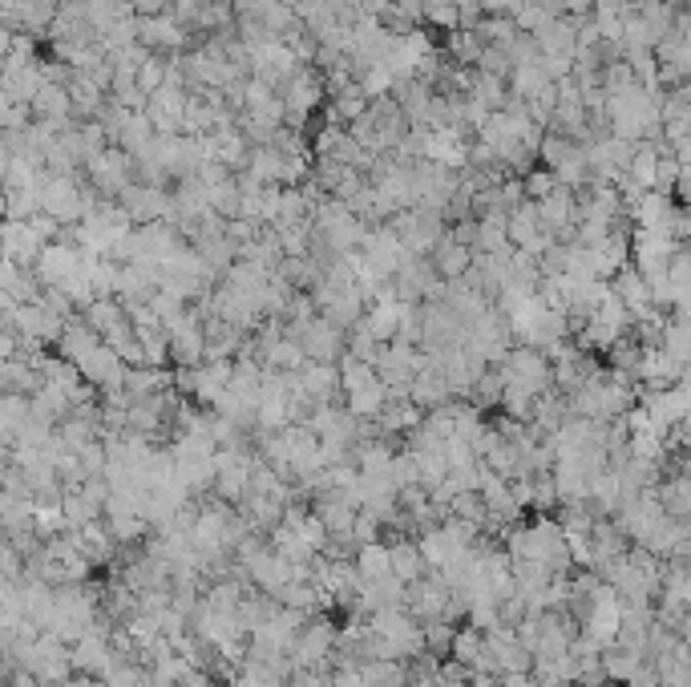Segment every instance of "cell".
Returning <instances> with one entry per match:
<instances>
[{"label": "cell", "mask_w": 691, "mask_h": 687, "mask_svg": "<svg viewBox=\"0 0 691 687\" xmlns=\"http://www.w3.org/2000/svg\"><path fill=\"white\" fill-rule=\"evenodd\" d=\"M497 369L505 376V388H518V393H530V397L554 393V360L546 357L542 348H534V344H514Z\"/></svg>", "instance_id": "obj_1"}, {"label": "cell", "mask_w": 691, "mask_h": 687, "mask_svg": "<svg viewBox=\"0 0 691 687\" xmlns=\"http://www.w3.org/2000/svg\"><path fill=\"white\" fill-rule=\"evenodd\" d=\"M336 643H340V622L332 615H312L288 660H292L295 672H332Z\"/></svg>", "instance_id": "obj_2"}, {"label": "cell", "mask_w": 691, "mask_h": 687, "mask_svg": "<svg viewBox=\"0 0 691 687\" xmlns=\"http://www.w3.org/2000/svg\"><path fill=\"white\" fill-rule=\"evenodd\" d=\"M85 178L102 199H121L133 183H138V159L121 145H106L102 154L85 162Z\"/></svg>", "instance_id": "obj_3"}, {"label": "cell", "mask_w": 691, "mask_h": 687, "mask_svg": "<svg viewBox=\"0 0 691 687\" xmlns=\"http://www.w3.org/2000/svg\"><path fill=\"white\" fill-rule=\"evenodd\" d=\"M388 226L397 231V238L405 243L409 255H433V247L449 235V219L441 211H429V207H409V211L393 214Z\"/></svg>", "instance_id": "obj_4"}, {"label": "cell", "mask_w": 691, "mask_h": 687, "mask_svg": "<svg viewBox=\"0 0 691 687\" xmlns=\"http://www.w3.org/2000/svg\"><path fill=\"white\" fill-rule=\"evenodd\" d=\"M138 40L147 45V49H154V54H187V49H195L199 45V37L190 33L183 21L174 13H162V16H138Z\"/></svg>", "instance_id": "obj_5"}, {"label": "cell", "mask_w": 691, "mask_h": 687, "mask_svg": "<svg viewBox=\"0 0 691 687\" xmlns=\"http://www.w3.org/2000/svg\"><path fill=\"white\" fill-rule=\"evenodd\" d=\"M118 202L126 207V214L133 219V226L174 223V190H166V186L133 183Z\"/></svg>", "instance_id": "obj_6"}, {"label": "cell", "mask_w": 691, "mask_h": 687, "mask_svg": "<svg viewBox=\"0 0 691 687\" xmlns=\"http://www.w3.org/2000/svg\"><path fill=\"white\" fill-rule=\"evenodd\" d=\"M614 522L623 526V534L631 538V543L643 546L655 534V529L664 526L667 514H664V505H659V498H655V489H647V493H635V498H626V502L619 505Z\"/></svg>", "instance_id": "obj_7"}, {"label": "cell", "mask_w": 691, "mask_h": 687, "mask_svg": "<svg viewBox=\"0 0 691 687\" xmlns=\"http://www.w3.org/2000/svg\"><path fill=\"white\" fill-rule=\"evenodd\" d=\"M292 336L304 344L307 360H316V364H340L348 352V331L336 328L332 319H324V316H316L312 324H304V328H295Z\"/></svg>", "instance_id": "obj_8"}, {"label": "cell", "mask_w": 691, "mask_h": 687, "mask_svg": "<svg viewBox=\"0 0 691 687\" xmlns=\"http://www.w3.org/2000/svg\"><path fill=\"white\" fill-rule=\"evenodd\" d=\"M405 607L412 610V619H421V622H437V619L449 622L453 586L441 579L437 570H429L425 579L412 582V586H409V603H405Z\"/></svg>", "instance_id": "obj_9"}, {"label": "cell", "mask_w": 691, "mask_h": 687, "mask_svg": "<svg viewBox=\"0 0 691 687\" xmlns=\"http://www.w3.org/2000/svg\"><path fill=\"white\" fill-rule=\"evenodd\" d=\"M45 247H49V238L40 235L33 219H9L4 223V259H13L21 267H37Z\"/></svg>", "instance_id": "obj_10"}, {"label": "cell", "mask_w": 691, "mask_h": 687, "mask_svg": "<svg viewBox=\"0 0 691 687\" xmlns=\"http://www.w3.org/2000/svg\"><path fill=\"white\" fill-rule=\"evenodd\" d=\"M300 376V388L316 405H344V384H340V364H316L307 360L304 369L295 372Z\"/></svg>", "instance_id": "obj_11"}, {"label": "cell", "mask_w": 691, "mask_h": 687, "mask_svg": "<svg viewBox=\"0 0 691 687\" xmlns=\"http://www.w3.org/2000/svg\"><path fill=\"white\" fill-rule=\"evenodd\" d=\"M409 397H412V405H421V409H441L445 400H453L457 393H453V384H449V376H445V369H437L433 360H429L425 369L417 372V381H412V388H409Z\"/></svg>", "instance_id": "obj_12"}, {"label": "cell", "mask_w": 691, "mask_h": 687, "mask_svg": "<svg viewBox=\"0 0 691 687\" xmlns=\"http://www.w3.org/2000/svg\"><path fill=\"white\" fill-rule=\"evenodd\" d=\"M114 660L118 655H114V643H109L106 634H85V639L73 643V672L78 675H102L106 679Z\"/></svg>", "instance_id": "obj_13"}, {"label": "cell", "mask_w": 691, "mask_h": 687, "mask_svg": "<svg viewBox=\"0 0 691 687\" xmlns=\"http://www.w3.org/2000/svg\"><path fill=\"white\" fill-rule=\"evenodd\" d=\"M97 344H106V340H102V336H97V331L90 328V319H85V316L78 312V316H73V319L66 324V331H61V340L54 344V352H57V357H66L69 364H81V360H85L90 352H94Z\"/></svg>", "instance_id": "obj_14"}, {"label": "cell", "mask_w": 691, "mask_h": 687, "mask_svg": "<svg viewBox=\"0 0 691 687\" xmlns=\"http://www.w3.org/2000/svg\"><path fill=\"white\" fill-rule=\"evenodd\" d=\"M429 259H433V267H437V276L453 283V279H466L469 271H473V259H478V252H473V247H466V243H457L453 235H445L437 247H433V255H429Z\"/></svg>", "instance_id": "obj_15"}, {"label": "cell", "mask_w": 691, "mask_h": 687, "mask_svg": "<svg viewBox=\"0 0 691 687\" xmlns=\"http://www.w3.org/2000/svg\"><path fill=\"white\" fill-rule=\"evenodd\" d=\"M388 546H393V574H397L405 586L425 579L429 562L425 555H421V543H417L412 534H397V538H388Z\"/></svg>", "instance_id": "obj_16"}, {"label": "cell", "mask_w": 691, "mask_h": 687, "mask_svg": "<svg viewBox=\"0 0 691 687\" xmlns=\"http://www.w3.org/2000/svg\"><path fill=\"white\" fill-rule=\"evenodd\" d=\"M400 312H405L400 300H373L368 312H364V319H360V328L373 331L380 344H393L400 336Z\"/></svg>", "instance_id": "obj_17"}, {"label": "cell", "mask_w": 691, "mask_h": 687, "mask_svg": "<svg viewBox=\"0 0 691 687\" xmlns=\"http://www.w3.org/2000/svg\"><path fill=\"white\" fill-rule=\"evenodd\" d=\"M534 40H538V49H542V54L574 57L578 54V16H554L542 33H534Z\"/></svg>", "instance_id": "obj_18"}, {"label": "cell", "mask_w": 691, "mask_h": 687, "mask_svg": "<svg viewBox=\"0 0 691 687\" xmlns=\"http://www.w3.org/2000/svg\"><path fill=\"white\" fill-rule=\"evenodd\" d=\"M655 498H659V505H664L667 517H676V522H691V477L664 474V481L655 486Z\"/></svg>", "instance_id": "obj_19"}, {"label": "cell", "mask_w": 691, "mask_h": 687, "mask_svg": "<svg viewBox=\"0 0 691 687\" xmlns=\"http://www.w3.org/2000/svg\"><path fill=\"white\" fill-rule=\"evenodd\" d=\"M159 138V130H154V121H150L147 109H133L130 118L121 121V130L114 133V145H121V150H130L133 159L138 154H147V145Z\"/></svg>", "instance_id": "obj_20"}, {"label": "cell", "mask_w": 691, "mask_h": 687, "mask_svg": "<svg viewBox=\"0 0 691 687\" xmlns=\"http://www.w3.org/2000/svg\"><path fill=\"white\" fill-rule=\"evenodd\" d=\"M505 231H510V243L518 247V252H526L534 238L542 235V214H538V202H518L514 211H510V223H505Z\"/></svg>", "instance_id": "obj_21"}, {"label": "cell", "mask_w": 691, "mask_h": 687, "mask_svg": "<svg viewBox=\"0 0 691 687\" xmlns=\"http://www.w3.org/2000/svg\"><path fill=\"white\" fill-rule=\"evenodd\" d=\"M388 400H393V388H388L385 381H373V384H364V388H356V393H348L344 405L348 412H356L360 421H376V417L388 409Z\"/></svg>", "instance_id": "obj_22"}, {"label": "cell", "mask_w": 691, "mask_h": 687, "mask_svg": "<svg viewBox=\"0 0 691 687\" xmlns=\"http://www.w3.org/2000/svg\"><path fill=\"white\" fill-rule=\"evenodd\" d=\"M356 567L364 574V582H388L393 574V546L388 543H368L356 550Z\"/></svg>", "instance_id": "obj_23"}, {"label": "cell", "mask_w": 691, "mask_h": 687, "mask_svg": "<svg viewBox=\"0 0 691 687\" xmlns=\"http://www.w3.org/2000/svg\"><path fill=\"white\" fill-rule=\"evenodd\" d=\"M626 183H635L639 190H655V183H659V142L635 145V159H631Z\"/></svg>", "instance_id": "obj_24"}, {"label": "cell", "mask_w": 691, "mask_h": 687, "mask_svg": "<svg viewBox=\"0 0 691 687\" xmlns=\"http://www.w3.org/2000/svg\"><path fill=\"white\" fill-rule=\"evenodd\" d=\"M518 21L510 13H490L478 21V37L485 40V45H502V49H510L514 40H518Z\"/></svg>", "instance_id": "obj_25"}, {"label": "cell", "mask_w": 691, "mask_h": 687, "mask_svg": "<svg viewBox=\"0 0 691 687\" xmlns=\"http://www.w3.org/2000/svg\"><path fill=\"white\" fill-rule=\"evenodd\" d=\"M550 85H554V81H550V73H546L542 66H522L510 73V93L522 97V102H534V97L546 93Z\"/></svg>", "instance_id": "obj_26"}, {"label": "cell", "mask_w": 691, "mask_h": 687, "mask_svg": "<svg viewBox=\"0 0 691 687\" xmlns=\"http://www.w3.org/2000/svg\"><path fill=\"white\" fill-rule=\"evenodd\" d=\"M469 97H478L481 106H490L493 114H497V109L510 106V97H514V93H510V81L505 78H493V73H481L478 69V78H473V93H469Z\"/></svg>", "instance_id": "obj_27"}, {"label": "cell", "mask_w": 691, "mask_h": 687, "mask_svg": "<svg viewBox=\"0 0 691 687\" xmlns=\"http://www.w3.org/2000/svg\"><path fill=\"white\" fill-rule=\"evenodd\" d=\"M445 54L457 66H478L481 54H485V40L478 37V28H457V33H449V49Z\"/></svg>", "instance_id": "obj_28"}, {"label": "cell", "mask_w": 691, "mask_h": 687, "mask_svg": "<svg viewBox=\"0 0 691 687\" xmlns=\"http://www.w3.org/2000/svg\"><path fill=\"white\" fill-rule=\"evenodd\" d=\"M453 517H466V522H473V526L490 529V505H485V498H481L478 489H466V493H457L449 505Z\"/></svg>", "instance_id": "obj_29"}, {"label": "cell", "mask_w": 691, "mask_h": 687, "mask_svg": "<svg viewBox=\"0 0 691 687\" xmlns=\"http://www.w3.org/2000/svg\"><path fill=\"white\" fill-rule=\"evenodd\" d=\"M373 381H380L376 364L356 360L352 352H344V360H340V384H344V397L348 393H356V388H364V384H373Z\"/></svg>", "instance_id": "obj_30"}, {"label": "cell", "mask_w": 691, "mask_h": 687, "mask_svg": "<svg viewBox=\"0 0 691 687\" xmlns=\"http://www.w3.org/2000/svg\"><path fill=\"white\" fill-rule=\"evenodd\" d=\"M453 639H457V622H425V651L437 655V660H449L453 655Z\"/></svg>", "instance_id": "obj_31"}, {"label": "cell", "mask_w": 691, "mask_h": 687, "mask_svg": "<svg viewBox=\"0 0 691 687\" xmlns=\"http://www.w3.org/2000/svg\"><path fill=\"white\" fill-rule=\"evenodd\" d=\"M522 183H526V199L530 202H542V199H550V195H554V190H559V174L554 171H546V166H534L530 174H526V178H522Z\"/></svg>", "instance_id": "obj_32"}, {"label": "cell", "mask_w": 691, "mask_h": 687, "mask_svg": "<svg viewBox=\"0 0 691 687\" xmlns=\"http://www.w3.org/2000/svg\"><path fill=\"white\" fill-rule=\"evenodd\" d=\"M352 538H356V546L385 543V522H380L376 514H368V510H360V514H356V526H352Z\"/></svg>", "instance_id": "obj_33"}, {"label": "cell", "mask_w": 691, "mask_h": 687, "mask_svg": "<svg viewBox=\"0 0 691 687\" xmlns=\"http://www.w3.org/2000/svg\"><path fill=\"white\" fill-rule=\"evenodd\" d=\"M514 21H518L522 33H530V37H534V33H542V28L550 25V21H554V13H550V9H542V4H534V0H530V4H526V9H522V13L514 16Z\"/></svg>", "instance_id": "obj_34"}, {"label": "cell", "mask_w": 691, "mask_h": 687, "mask_svg": "<svg viewBox=\"0 0 691 687\" xmlns=\"http://www.w3.org/2000/svg\"><path fill=\"white\" fill-rule=\"evenodd\" d=\"M332 687H368L364 667L360 663H336L332 667Z\"/></svg>", "instance_id": "obj_35"}, {"label": "cell", "mask_w": 691, "mask_h": 687, "mask_svg": "<svg viewBox=\"0 0 691 687\" xmlns=\"http://www.w3.org/2000/svg\"><path fill=\"white\" fill-rule=\"evenodd\" d=\"M202 4H207V0H174L171 4V13L178 16V21H183V25H195V16H199V9Z\"/></svg>", "instance_id": "obj_36"}, {"label": "cell", "mask_w": 691, "mask_h": 687, "mask_svg": "<svg viewBox=\"0 0 691 687\" xmlns=\"http://www.w3.org/2000/svg\"><path fill=\"white\" fill-rule=\"evenodd\" d=\"M171 4L174 0H133V13L138 16H162V13H171Z\"/></svg>", "instance_id": "obj_37"}, {"label": "cell", "mask_w": 691, "mask_h": 687, "mask_svg": "<svg viewBox=\"0 0 691 687\" xmlns=\"http://www.w3.org/2000/svg\"><path fill=\"white\" fill-rule=\"evenodd\" d=\"M4 687H45L28 667H16V672H4Z\"/></svg>", "instance_id": "obj_38"}, {"label": "cell", "mask_w": 691, "mask_h": 687, "mask_svg": "<svg viewBox=\"0 0 691 687\" xmlns=\"http://www.w3.org/2000/svg\"><path fill=\"white\" fill-rule=\"evenodd\" d=\"M497 4H502V13H510V16H518L522 9H526V4H530V0H497Z\"/></svg>", "instance_id": "obj_39"}, {"label": "cell", "mask_w": 691, "mask_h": 687, "mask_svg": "<svg viewBox=\"0 0 691 687\" xmlns=\"http://www.w3.org/2000/svg\"><path fill=\"white\" fill-rule=\"evenodd\" d=\"M598 687H626V684H614V679H607V684H598Z\"/></svg>", "instance_id": "obj_40"}]
</instances>
